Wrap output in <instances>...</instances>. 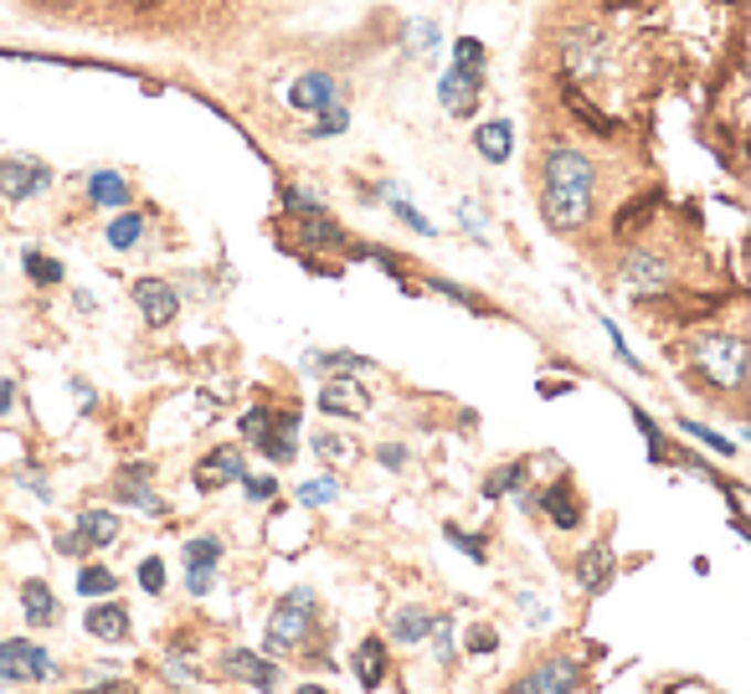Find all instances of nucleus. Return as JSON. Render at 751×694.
Here are the masks:
<instances>
[{
  "instance_id": "1",
  "label": "nucleus",
  "mask_w": 751,
  "mask_h": 694,
  "mask_svg": "<svg viewBox=\"0 0 751 694\" xmlns=\"http://www.w3.org/2000/svg\"><path fill=\"white\" fill-rule=\"evenodd\" d=\"M751 376V350L747 335L731 329H706L690 345V381H700L706 391H747Z\"/></svg>"
},
{
  "instance_id": "2",
  "label": "nucleus",
  "mask_w": 751,
  "mask_h": 694,
  "mask_svg": "<svg viewBox=\"0 0 751 694\" xmlns=\"http://www.w3.org/2000/svg\"><path fill=\"white\" fill-rule=\"evenodd\" d=\"M325 633V618H319V597L309 587L288 591L284 602L273 607L268 618V653H299L309 638Z\"/></svg>"
},
{
  "instance_id": "3",
  "label": "nucleus",
  "mask_w": 751,
  "mask_h": 694,
  "mask_svg": "<svg viewBox=\"0 0 751 694\" xmlns=\"http://www.w3.org/2000/svg\"><path fill=\"white\" fill-rule=\"evenodd\" d=\"M561 62L577 83H607L617 73V42L602 27H571L561 42Z\"/></svg>"
},
{
  "instance_id": "4",
  "label": "nucleus",
  "mask_w": 751,
  "mask_h": 694,
  "mask_svg": "<svg viewBox=\"0 0 751 694\" xmlns=\"http://www.w3.org/2000/svg\"><path fill=\"white\" fill-rule=\"evenodd\" d=\"M669 283H675V267H669V257L664 252H648V248H638V252H628L623 257V267H617V288L628 298H659V294H669Z\"/></svg>"
},
{
  "instance_id": "5",
  "label": "nucleus",
  "mask_w": 751,
  "mask_h": 694,
  "mask_svg": "<svg viewBox=\"0 0 751 694\" xmlns=\"http://www.w3.org/2000/svg\"><path fill=\"white\" fill-rule=\"evenodd\" d=\"M592 217H597V207H592V191H567V186H546L541 191V222L551 227V232H586L592 227Z\"/></svg>"
},
{
  "instance_id": "6",
  "label": "nucleus",
  "mask_w": 751,
  "mask_h": 694,
  "mask_svg": "<svg viewBox=\"0 0 751 694\" xmlns=\"http://www.w3.org/2000/svg\"><path fill=\"white\" fill-rule=\"evenodd\" d=\"M57 674L52 653L27 643V638H6L0 643V684H42Z\"/></svg>"
},
{
  "instance_id": "7",
  "label": "nucleus",
  "mask_w": 751,
  "mask_h": 694,
  "mask_svg": "<svg viewBox=\"0 0 751 694\" xmlns=\"http://www.w3.org/2000/svg\"><path fill=\"white\" fill-rule=\"evenodd\" d=\"M541 180L546 186H567V191H592L597 186V160L571 145H551L541 155Z\"/></svg>"
},
{
  "instance_id": "8",
  "label": "nucleus",
  "mask_w": 751,
  "mask_h": 694,
  "mask_svg": "<svg viewBox=\"0 0 751 694\" xmlns=\"http://www.w3.org/2000/svg\"><path fill=\"white\" fill-rule=\"evenodd\" d=\"M586 674L577 659H567V653H557V659H546V664H536L526 674V680L515 684L520 694H567V690H582Z\"/></svg>"
},
{
  "instance_id": "9",
  "label": "nucleus",
  "mask_w": 751,
  "mask_h": 694,
  "mask_svg": "<svg viewBox=\"0 0 751 694\" xmlns=\"http://www.w3.org/2000/svg\"><path fill=\"white\" fill-rule=\"evenodd\" d=\"M52 186V165L42 160H0V196L6 201H31V196H42Z\"/></svg>"
},
{
  "instance_id": "10",
  "label": "nucleus",
  "mask_w": 751,
  "mask_h": 694,
  "mask_svg": "<svg viewBox=\"0 0 751 694\" xmlns=\"http://www.w3.org/2000/svg\"><path fill=\"white\" fill-rule=\"evenodd\" d=\"M135 304H139V314H145V325L166 329L170 319H176V309H181V294H176V283L170 278H139L135 283Z\"/></svg>"
},
{
  "instance_id": "11",
  "label": "nucleus",
  "mask_w": 751,
  "mask_h": 694,
  "mask_svg": "<svg viewBox=\"0 0 751 694\" xmlns=\"http://www.w3.org/2000/svg\"><path fill=\"white\" fill-rule=\"evenodd\" d=\"M242 473H247V459H242V448H211L207 459L195 463L191 484L201 488V494H211V488H226V484H237Z\"/></svg>"
},
{
  "instance_id": "12",
  "label": "nucleus",
  "mask_w": 751,
  "mask_h": 694,
  "mask_svg": "<svg viewBox=\"0 0 751 694\" xmlns=\"http://www.w3.org/2000/svg\"><path fill=\"white\" fill-rule=\"evenodd\" d=\"M479 93H484V67H458L453 62L448 77H443V108L453 118H468L474 104H479Z\"/></svg>"
},
{
  "instance_id": "13",
  "label": "nucleus",
  "mask_w": 751,
  "mask_h": 694,
  "mask_svg": "<svg viewBox=\"0 0 751 694\" xmlns=\"http://www.w3.org/2000/svg\"><path fill=\"white\" fill-rule=\"evenodd\" d=\"M541 515L557 525V530H577L586 519V504H582V488L571 484V479H557V484L541 494Z\"/></svg>"
},
{
  "instance_id": "14",
  "label": "nucleus",
  "mask_w": 751,
  "mask_h": 694,
  "mask_svg": "<svg viewBox=\"0 0 751 694\" xmlns=\"http://www.w3.org/2000/svg\"><path fill=\"white\" fill-rule=\"evenodd\" d=\"M613 577H617V556H613V546H586L582 550V561H577V581H582V591L586 597H602V591L613 587Z\"/></svg>"
},
{
  "instance_id": "15",
  "label": "nucleus",
  "mask_w": 751,
  "mask_h": 694,
  "mask_svg": "<svg viewBox=\"0 0 751 694\" xmlns=\"http://www.w3.org/2000/svg\"><path fill=\"white\" fill-rule=\"evenodd\" d=\"M114 494H119V504H135V509H145V515H166V500L150 488V469H145V463L124 469L119 479H114Z\"/></svg>"
},
{
  "instance_id": "16",
  "label": "nucleus",
  "mask_w": 751,
  "mask_h": 694,
  "mask_svg": "<svg viewBox=\"0 0 751 694\" xmlns=\"http://www.w3.org/2000/svg\"><path fill=\"white\" fill-rule=\"evenodd\" d=\"M288 104L299 108V114H319V108L340 104V83L330 73H304L294 88H288Z\"/></svg>"
},
{
  "instance_id": "17",
  "label": "nucleus",
  "mask_w": 751,
  "mask_h": 694,
  "mask_svg": "<svg viewBox=\"0 0 751 694\" xmlns=\"http://www.w3.org/2000/svg\"><path fill=\"white\" fill-rule=\"evenodd\" d=\"M83 633L98 638V643H119V638H129V607L124 602H93L88 612H83Z\"/></svg>"
},
{
  "instance_id": "18",
  "label": "nucleus",
  "mask_w": 751,
  "mask_h": 694,
  "mask_svg": "<svg viewBox=\"0 0 751 694\" xmlns=\"http://www.w3.org/2000/svg\"><path fill=\"white\" fill-rule=\"evenodd\" d=\"M319 412H330V417H366V412H371V397H366L356 381H325V386H319Z\"/></svg>"
},
{
  "instance_id": "19",
  "label": "nucleus",
  "mask_w": 751,
  "mask_h": 694,
  "mask_svg": "<svg viewBox=\"0 0 751 694\" xmlns=\"http://www.w3.org/2000/svg\"><path fill=\"white\" fill-rule=\"evenodd\" d=\"M129 180L119 176V170H93L88 176V207H98V211H124L129 207Z\"/></svg>"
},
{
  "instance_id": "20",
  "label": "nucleus",
  "mask_w": 751,
  "mask_h": 694,
  "mask_svg": "<svg viewBox=\"0 0 751 694\" xmlns=\"http://www.w3.org/2000/svg\"><path fill=\"white\" fill-rule=\"evenodd\" d=\"M350 669H356V680H361L366 690H381V684H387V643H381V638H361L356 653H350Z\"/></svg>"
},
{
  "instance_id": "21",
  "label": "nucleus",
  "mask_w": 751,
  "mask_h": 694,
  "mask_svg": "<svg viewBox=\"0 0 751 694\" xmlns=\"http://www.w3.org/2000/svg\"><path fill=\"white\" fill-rule=\"evenodd\" d=\"M304 366H309V370H325L330 381H361V376H371V360H366V355H350V350L309 355Z\"/></svg>"
},
{
  "instance_id": "22",
  "label": "nucleus",
  "mask_w": 751,
  "mask_h": 694,
  "mask_svg": "<svg viewBox=\"0 0 751 694\" xmlns=\"http://www.w3.org/2000/svg\"><path fill=\"white\" fill-rule=\"evenodd\" d=\"M226 674H232V680L257 684V690H273V684L284 680V674H278V664H268V659H257V653H247V649L226 653Z\"/></svg>"
},
{
  "instance_id": "23",
  "label": "nucleus",
  "mask_w": 751,
  "mask_h": 694,
  "mask_svg": "<svg viewBox=\"0 0 751 694\" xmlns=\"http://www.w3.org/2000/svg\"><path fill=\"white\" fill-rule=\"evenodd\" d=\"M73 530L83 535V540H88V550L119 546V515H108V509H83Z\"/></svg>"
},
{
  "instance_id": "24",
  "label": "nucleus",
  "mask_w": 751,
  "mask_h": 694,
  "mask_svg": "<svg viewBox=\"0 0 751 694\" xmlns=\"http://www.w3.org/2000/svg\"><path fill=\"white\" fill-rule=\"evenodd\" d=\"M433 612L427 607H402L396 618H391V643H402V649H412V643H427L433 638Z\"/></svg>"
},
{
  "instance_id": "25",
  "label": "nucleus",
  "mask_w": 751,
  "mask_h": 694,
  "mask_svg": "<svg viewBox=\"0 0 751 694\" xmlns=\"http://www.w3.org/2000/svg\"><path fill=\"white\" fill-rule=\"evenodd\" d=\"M474 145H479L484 160L505 165V160H510V149H515V134H510V124H505V118H489V124H479V129H474Z\"/></svg>"
},
{
  "instance_id": "26",
  "label": "nucleus",
  "mask_w": 751,
  "mask_h": 694,
  "mask_svg": "<svg viewBox=\"0 0 751 694\" xmlns=\"http://www.w3.org/2000/svg\"><path fill=\"white\" fill-rule=\"evenodd\" d=\"M561 104H567L577 118H582V124L597 134V139H613V134H617V118H607L597 104H592V98H582V93L571 88V83H567V93H561Z\"/></svg>"
},
{
  "instance_id": "27",
  "label": "nucleus",
  "mask_w": 751,
  "mask_h": 694,
  "mask_svg": "<svg viewBox=\"0 0 751 694\" xmlns=\"http://www.w3.org/2000/svg\"><path fill=\"white\" fill-rule=\"evenodd\" d=\"M21 607H27V618L36 622V628H52V622H57V597H52L46 581H21Z\"/></svg>"
},
{
  "instance_id": "28",
  "label": "nucleus",
  "mask_w": 751,
  "mask_h": 694,
  "mask_svg": "<svg viewBox=\"0 0 751 694\" xmlns=\"http://www.w3.org/2000/svg\"><path fill=\"white\" fill-rule=\"evenodd\" d=\"M299 222H304V232H299L304 248H346V227L335 222V217H325V211L299 217Z\"/></svg>"
},
{
  "instance_id": "29",
  "label": "nucleus",
  "mask_w": 751,
  "mask_h": 694,
  "mask_svg": "<svg viewBox=\"0 0 751 694\" xmlns=\"http://www.w3.org/2000/svg\"><path fill=\"white\" fill-rule=\"evenodd\" d=\"M145 242V211H129L124 207L114 222H108V248L114 252H135Z\"/></svg>"
},
{
  "instance_id": "30",
  "label": "nucleus",
  "mask_w": 751,
  "mask_h": 694,
  "mask_svg": "<svg viewBox=\"0 0 751 694\" xmlns=\"http://www.w3.org/2000/svg\"><path fill=\"white\" fill-rule=\"evenodd\" d=\"M21 267H27V278L42 283V288H57V283H62V263H57V257H46L42 248H27V252H21Z\"/></svg>"
},
{
  "instance_id": "31",
  "label": "nucleus",
  "mask_w": 751,
  "mask_h": 694,
  "mask_svg": "<svg viewBox=\"0 0 751 694\" xmlns=\"http://www.w3.org/2000/svg\"><path fill=\"white\" fill-rule=\"evenodd\" d=\"M526 473H530V463H505V469H495L489 479H484V500H505V494H515V488L526 484Z\"/></svg>"
},
{
  "instance_id": "32",
  "label": "nucleus",
  "mask_w": 751,
  "mask_h": 694,
  "mask_svg": "<svg viewBox=\"0 0 751 694\" xmlns=\"http://www.w3.org/2000/svg\"><path fill=\"white\" fill-rule=\"evenodd\" d=\"M119 577L108 566H77V597H114Z\"/></svg>"
},
{
  "instance_id": "33",
  "label": "nucleus",
  "mask_w": 751,
  "mask_h": 694,
  "mask_svg": "<svg viewBox=\"0 0 751 694\" xmlns=\"http://www.w3.org/2000/svg\"><path fill=\"white\" fill-rule=\"evenodd\" d=\"M222 561V535H191L186 540V566H216Z\"/></svg>"
},
{
  "instance_id": "34",
  "label": "nucleus",
  "mask_w": 751,
  "mask_h": 694,
  "mask_svg": "<svg viewBox=\"0 0 751 694\" xmlns=\"http://www.w3.org/2000/svg\"><path fill=\"white\" fill-rule=\"evenodd\" d=\"M237 428H242V443H263V438H268V428H273V412L268 407H247V412L237 417Z\"/></svg>"
},
{
  "instance_id": "35",
  "label": "nucleus",
  "mask_w": 751,
  "mask_h": 694,
  "mask_svg": "<svg viewBox=\"0 0 751 694\" xmlns=\"http://www.w3.org/2000/svg\"><path fill=\"white\" fill-rule=\"evenodd\" d=\"M299 500L309 504V509L340 500V479H335V473H325V479H309V484H299Z\"/></svg>"
},
{
  "instance_id": "36",
  "label": "nucleus",
  "mask_w": 751,
  "mask_h": 694,
  "mask_svg": "<svg viewBox=\"0 0 751 694\" xmlns=\"http://www.w3.org/2000/svg\"><path fill=\"white\" fill-rule=\"evenodd\" d=\"M278 201H284L288 217H315V211H325V201H319L315 191H304V186H284V196H278Z\"/></svg>"
},
{
  "instance_id": "37",
  "label": "nucleus",
  "mask_w": 751,
  "mask_h": 694,
  "mask_svg": "<svg viewBox=\"0 0 751 694\" xmlns=\"http://www.w3.org/2000/svg\"><path fill=\"white\" fill-rule=\"evenodd\" d=\"M315 453H319V459H330V463L356 459V448H350L340 432H315Z\"/></svg>"
},
{
  "instance_id": "38",
  "label": "nucleus",
  "mask_w": 751,
  "mask_h": 694,
  "mask_svg": "<svg viewBox=\"0 0 751 694\" xmlns=\"http://www.w3.org/2000/svg\"><path fill=\"white\" fill-rule=\"evenodd\" d=\"M166 680L170 684H201V674L191 669V653H186V649H170L166 653Z\"/></svg>"
},
{
  "instance_id": "39",
  "label": "nucleus",
  "mask_w": 751,
  "mask_h": 694,
  "mask_svg": "<svg viewBox=\"0 0 751 694\" xmlns=\"http://www.w3.org/2000/svg\"><path fill=\"white\" fill-rule=\"evenodd\" d=\"M257 448H263V453H268L273 463H294V459H299V448H294V438H288V432H273V428H268V438H263Z\"/></svg>"
},
{
  "instance_id": "40",
  "label": "nucleus",
  "mask_w": 751,
  "mask_h": 694,
  "mask_svg": "<svg viewBox=\"0 0 751 694\" xmlns=\"http://www.w3.org/2000/svg\"><path fill=\"white\" fill-rule=\"evenodd\" d=\"M448 540L464 550L468 561H479V566L489 561V546H484V535H468V530H458V525H448Z\"/></svg>"
},
{
  "instance_id": "41",
  "label": "nucleus",
  "mask_w": 751,
  "mask_h": 694,
  "mask_svg": "<svg viewBox=\"0 0 751 694\" xmlns=\"http://www.w3.org/2000/svg\"><path fill=\"white\" fill-rule=\"evenodd\" d=\"M350 129V108L346 104H330V108H319V124H315V134L325 139V134H346Z\"/></svg>"
},
{
  "instance_id": "42",
  "label": "nucleus",
  "mask_w": 751,
  "mask_h": 694,
  "mask_svg": "<svg viewBox=\"0 0 751 694\" xmlns=\"http://www.w3.org/2000/svg\"><path fill=\"white\" fill-rule=\"evenodd\" d=\"M484 57H489V52H484L479 36H458V42H453V62H458V67H484Z\"/></svg>"
},
{
  "instance_id": "43",
  "label": "nucleus",
  "mask_w": 751,
  "mask_h": 694,
  "mask_svg": "<svg viewBox=\"0 0 751 694\" xmlns=\"http://www.w3.org/2000/svg\"><path fill=\"white\" fill-rule=\"evenodd\" d=\"M433 638H437V664L453 669V664H458V643H453L448 618H437V622H433Z\"/></svg>"
},
{
  "instance_id": "44",
  "label": "nucleus",
  "mask_w": 751,
  "mask_h": 694,
  "mask_svg": "<svg viewBox=\"0 0 751 694\" xmlns=\"http://www.w3.org/2000/svg\"><path fill=\"white\" fill-rule=\"evenodd\" d=\"M139 587L166 591V561H160V556H145V561H139Z\"/></svg>"
},
{
  "instance_id": "45",
  "label": "nucleus",
  "mask_w": 751,
  "mask_h": 694,
  "mask_svg": "<svg viewBox=\"0 0 751 694\" xmlns=\"http://www.w3.org/2000/svg\"><path fill=\"white\" fill-rule=\"evenodd\" d=\"M464 649L468 653H495L499 649V633H495V628H484V622H474V628H468V638H464Z\"/></svg>"
},
{
  "instance_id": "46",
  "label": "nucleus",
  "mask_w": 751,
  "mask_h": 694,
  "mask_svg": "<svg viewBox=\"0 0 751 694\" xmlns=\"http://www.w3.org/2000/svg\"><path fill=\"white\" fill-rule=\"evenodd\" d=\"M186 587H191V597H207L216 587V566H186Z\"/></svg>"
},
{
  "instance_id": "47",
  "label": "nucleus",
  "mask_w": 751,
  "mask_h": 694,
  "mask_svg": "<svg viewBox=\"0 0 751 694\" xmlns=\"http://www.w3.org/2000/svg\"><path fill=\"white\" fill-rule=\"evenodd\" d=\"M391 211H396V217H402V222L412 227V232L433 236V222H422V217H417V207H412V201H402V196H396V201H391Z\"/></svg>"
},
{
  "instance_id": "48",
  "label": "nucleus",
  "mask_w": 751,
  "mask_h": 694,
  "mask_svg": "<svg viewBox=\"0 0 751 694\" xmlns=\"http://www.w3.org/2000/svg\"><path fill=\"white\" fill-rule=\"evenodd\" d=\"M648 217H654V201H638V207H628V217H617V232H633V227H644Z\"/></svg>"
},
{
  "instance_id": "49",
  "label": "nucleus",
  "mask_w": 751,
  "mask_h": 694,
  "mask_svg": "<svg viewBox=\"0 0 751 694\" xmlns=\"http://www.w3.org/2000/svg\"><path fill=\"white\" fill-rule=\"evenodd\" d=\"M242 488H247V494H253V500H273V479H263V473H242Z\"/></svg>"
},
{
  "instance_id": "50",
  "label": "nucleus",
  "mask_w": 751,
  "mask_h": 694,
  "mask_svg": "<svg viewBox=\"0 0 751 694\" xmlns=\"http://www.w3.org/2000/svg\"><path fill=\"white\" fill-rule=\"evenodd\" d=\"M57 556H77V561H83V556H88V540H83L77 530L57 535Z\"/></svg>"
},
{
  "instance_id": "51",
  "label": "nucleus",
  "mask_w": 751,
  "mask_h": 694,
  "mask_svg": "<svg viewBox=\"0 0 751 694\" xmlns=\"http://www.w3.org/2000/svg\"><path fill=\"white\" fill-rule=\"evenodd\" d=\"M679 428L690 432V438H700V443H710V448H716V453H731V443H726V438H716V432H710V428H695V422H679Z\"/></svg>"
},
{
  "instance_id": "52",
  "label": "nucleus",
  "mask_w": 751,
  "mask_h": 694,
  "mask_svg": "<svg viewBox=\"0 0 751 694\" xmlns=\"http://www.w3.org/2000/svg\"><path fill=\"white\" fill-rule=\"evenodd\" d=\"M376 459H381V469L396 473V469H406V448H402V443H387L381 453H376Z\"/></svg>"
},
{
  "instance_id": "53",
  "label": "nucleus",
  "mask_w": 751,
  "mask_h": 694,
  "mask_svg": "<svg viewBox=\"0 0 751 694\" xmlns=\"http://www.w3.org/2000/svg\"><path fill=\"white\" fill-rule=\"evenodd\" d=\"M458 217H464V227H468L474 236H489V227H484V217H479V207H474V201H468V207L458 211Z\"/></svg>"
},
{
  "instance_id": "54",
  "label": "nucleus",
  "mask_w": 751,
  "mask_h": 694,
  "mask_svg": "<svg viewBox=\"0 0 751 694\" xmlns=\"http://www.w3.org/2000/svg\"><path fill=\"white\" fill-rule=\"evenodd\" d=\"M15 407V386H11V376H0V417L11 412Z\"/></svg>"
},
{
  "instance_id": "55",
  "label": "nucleus",
  "mask_w": 751,
  "mask_h": 694,
  "mask_svg": "<svg viewBox=\"0 0 751 694\" xmlns=\"http://www.w3.org/2000/svg\"><path fill=\"white\" fill-rule=\"evenodd\" d=\"M73 397H77V407H93V386L88 381H73Z\"/></svg>"
}]
</instances>
